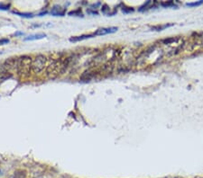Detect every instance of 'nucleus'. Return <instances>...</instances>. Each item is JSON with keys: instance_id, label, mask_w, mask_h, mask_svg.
Listing matches in <instances>:
<instances>
[{"instance_id": "obj_3", "label": "nucleus", "mask_w": 203, "mask_h": 178, "mask_svg": "<svg viewBox=\"0 0 203 178\" xmlns=\"http://www.w3.org/2000/svg\"><path fill=\"white\" fill-rule=\"evenodd\" d=\"M118 28L117 27H102V28H98L95 33H94V36H102L106 35V34H114L116 32H117Z\"/></svg>"}, {"instance_id": "obj_4", "label": "nucleus", "mask_w": 203, "mask_h": 178, "mask_svg": "<svg viewBox=\"0 0 203 178\" xmlns=\"http://www.w3.org/2000/svg\"><path fill=\"white\" fill-rule=\"evenodd\" d=\"M66 13V9L60 5H54L51 10V14L54 16H63Z\"/></svg>"}, {"instance_id": "obj_12", "label": "nucleus", "mask_w": 203, "mask_h": 178, "mask_svg": "<svg viewBox=\"0 0 203 178\" xmlns=\"http://www.w3.org/2000/svg\"><path fill=\"white\" fill-rule=\"evenodd\" d=\"M153 4V2L152 1H147L146 3H145L142 6H140V8L138 9V11H140V12H143L144 10H146V9H148V7L149 8H151V5Z\"/></svg>"}, {"instance_id": "obj_10", "label": "nucleus", "mask_w": 203, "mask_h": 178, "mask_svg": "<svg viewBox=\"0 0 203 178\" xmlns=\"http://www.w3.org/2000/svg\"><path fill=\"white\" fill-rule=\"evenodd\" d=\"M203 4V0H200V1H196V2H189L186 3V6H190V7H193V6H199Z\"/></svg>"}, {"instance_id": "obj_6", "label": "nucleus", "mask_w": 203, "mask_h": 178, "mask_svg": "<svg viewBox=\"0 0 203 178\" xmlns=\"http://www.w3.org/2000/svg\"><path fill=\"white\" fill-rule=\"evenodd\" d=\"M45 37H46L45 34L40 33V34H35L28 35L27 37H25L24 40V41H36V40H42V39L45 38Z\"/></svg>"}, {"instance_id": "obj_8", "label": "nucleus", "mask_w": 203, "mask_h": 178, "mask_svg": "<svg viewBox=\"0 0 203 178\" xmlns=\"http://www.w3.org/2000/svg\"><path fill=\"white\" fill-rule=\"evenodd\" d=\"M13 14L19 16L21 17H25V18H33L35 16L33 14H30V13H21V12H17V11H13Z\"/></svg>"}, {"instance_id": "obj_17", "label": "nucleus", "mask_w": 203, "mask_h": 178, "mask_svg": "<svg viewBox=\"0 0 203 178\" xmlns=\"http://www.w3.org/2000/svg\"><path fill=\"white\" fill-rule=\"evenodd\" d=\"M9 39H6V38H3V39H0V45H6L9 42Z\"/></svg>"}, {"instance_id": "obj_20", "label": "nucleus", "mask_w": 203, "mask_h": 178, "mask_svg": "<svg viewBox=\"0 0 203 178\" xmlns=\"http://www.w3.org/2000/svg\"><path fill=\"white\" fill-rule=\"evenodd\" d=\"M0 54H1V52H0Z\"/></svg>"}, {"instance_id": "obj_16", "label": "nucleus", "mask_w": 203, "mask_h": 178, "mask_svg": "<svg viewBox=\"0 0 203 178\" xmlns=\"http://www.w3.org/2000/svg\"><path fill=\"white\" fill-rule=\"evenodd\" d=\"M122 12H123V13H125V14H128V13H131V12H134V8L125 6V7H123V8H122Z\"/></svg>"}, {"instance_id": "obj_14", "label": "nucleus", "mask_w": 203, "mask_h": 178, "mask_svg": "<svg viewBox=\"0 0 203 178\" xmlns=\"http://www.w3.org/2000/svg\"><path fill=\"white\" fill-rule=\"evenodd\" d=\"M25 176H26V174L23 170H19L15 173V176L17 178H25Z\"/></svg>"}, {"instance_id": "obj_9", "label": "nucleus", "mask_w": 203, "mask_h": 178, "mask_svg": "<svg viewBox=\"0 0 203 178\" xmlns=\"http://www.w3.org/2000/svg\"><path fill=\"white\" fill-rule=\"evenodd\" d=\"M172 25H173V23H166V24H164V25L154 26V27H153V29L155 30V31H163V30L166 29L168 27H171V26H172Z\"/></svg>"}, {"instance_id": "obj_7", "label": "nucleus", "mask_w": 203, "mask_h": 178, "mask_svg": "<svg viewBox=\"0 0 203 178\" xmlns=\"http://www.w3.org/2000/svg\"><path fill=\"white\" fill-rule=\"evenodd\" d=\"M178 37H169V38H165V39H164V40H162L161 41H162V43L163 44H171V43H172V42H174V41H178Z\"/></svg>"}, {"instance_id": "obj_5", "label": "nucleus", "mask_w": 203, "mask_h": 178, "mask_svg": "<svg viewBox=\"0 0 203 178\" xmlns=\"http://www.w3.org/2000/svg\"><path fill=\"white\" fill-rule=\"evenodd\" d=\"M93 36H94V34H83V35L72 36V37L70 38V41L71 42H78V41L87 40V39H90V38H92Z\"/></svg>"}, {"instance_id": "obj_1", "label": "nucleus", "mask_w": 203, "mask_h": 178, "mask_svg": "<svg viewBox=\"0 0 203 178\" xmlns=\"http://www.w3.org/2000/svg\"><path fill=\"white\" fill-rule=\"evenodd\" d=\"M32 61L33 59L30 56L24 55L17 58V70L19 75H28L32 70Z\"/></svg>"}, {"instance_id": "obj_13", "label": "nucleus", "mask_w": 203, "mask_h": 178, "mask_svg": "<svg viewBox=\"0 0 203 178\" xmlns=\"http://www.w3.org/2000/svg\"><path fill=\"white\" fill-rule=\"evenodd\" d=\"M162 6L164 7H171V6H175V3L173 1H164V2H162L160 4Z\"/></svg>"}, {"instance_id": "obj_19", "label": "nucleus", "mask_w": 203, "mask_h": 178, "mask_svg": "<svg viewBox=\"0 0 203 178\" xmlns=\"http://www.w3.org/2000/svg\"><path fill=\"white\" fill-rule=\"evenodd\" d=\"M19 34H23V33H17V34H16V35H19Z\"/></svg>"}, {"instance_id": "obj_11", "label": "nucleus", "mask_w": 203, "mask_h": 178, "mask_svg": "<svg viewBox=\"0 0 203 178\" xmlns=\"http://www.w3.org/2000/svg\"><path fill=\"white\" fill-rule=\"evenodd\" d=\"M69 16H83V14H82V12H81V10L80 9H77V10H73V11H71V12H69V14H68Z\"/></svg>"}, {"instance_id": "obj_2", "label": "nucleus", "mask_w": 203, "mask_h": 178, "mask_svg": "<svg viewBox=\"0 0 203 178\" xmlns=\"http://www.w3.org/2000/svg\"><path fill=\"white\" fill-rule=\"evenodd\" d=\"M47 62V58L46 56L42 55V54H38L37 56L35 57V59H33L32 61V71L34 73H40L42 72L46 65Z\"/></svg>"}, {"instance_id": "obj_18", "label": "nucleus", "mask_w": 203, "mask_h": 178, "mask_svg": "<svg viewBox=\"0 0 203 178\" xmlns=\"http://www.w3.org/2000/svg\"><path fill=\"white\" fill-rule=\"evenodd\" d=\"M87 12L89 13V14H90V15H96V16H98V13L96 11V10H94V11H90V10H87Z\"/></svg>"}, {"instance_id": "obj_15", "label": "nucleus", "mask_w": 203, "mask_h": 178, "mask_svg": "<svg viewBox=\"0 0 203 178\" xmlns=\"http://www.w3.org/2000/svg\"><path fill=\"white\" fill-rule=\"evenodd\" d=\"M109 6L108 5H102V8H101V11H102V13L103 14H105V15H107V11H109Z\"/></svg>"}]
</instances>
